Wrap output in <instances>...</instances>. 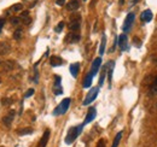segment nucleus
<instances>
[{
	"instance_id": "nucleus-1",
	"label": "nucleus",
	"mask_w": 157,
	"mask_h": 147,
	"mask_svg": "<svg viewBox=\"0 0 157 147\" xmlns=\"http://www.w3.org/2000/svg\"><path fill=\"white\" fill-rule=\"evenodd\" d=\"M82 129H84V124H80L77 127H73L69 129V132L65 136V144L67 145H71L74 141L76 140V137L82 133Z\"/></svg>"
},
{
	"instance_id": "nucleus-2",
	"label": "nucleus",
	"mask_w": 157,
	"mask_h": 147,
	"mask_svg": "<svg viewBox=\"0 0 157 147\" xmlns=\"http://www.w3.org/2000/svg\"><path fill=\"white\" fill-rule=\"evenodd\" d=\"M69 106H70V98H65V99H63L62 103L53 110V112H52V113H53V116L64 115V113L68 111Z\"/></svg>"
},
{
	"instance_id": "nucleus-3",
	"label": "nucleus",
	"mask_w": 157,
	"mask_h": 147,
	"mask_svg": "<svg viewBox=\"0 0 157 147\" xmlns=\"http://www.w3.org/2000/svg\"><path fill=\"white\" fill-rule=\"evenodd\" d=\"M80 24H81V16L79 13H73L70 16V24H69V29L71 31H76L80 29Z\"/></svg>"
},
{
	"instance_id": "nucleus-4",
	"label": "nucleus",
	"mask_w": 157,
	"mask_h": 147,
	"mask_svg": "<svg viewBox=\"0 0 157 147\" xmlns=\"http://www.w3.org/2000/svg\"><path fill=\"white\" fill-rule=\"evenodd\" d=\"M98 93H99V88L98 87H94V88H92L91 91L87 93V95H86V98H85V100L82 101V105H89L92 101H94V99L97 98V95H98Z\"/></svg>"
},
{
	"instance_id": "nucleus-5",
	"label": "nucleus",
	"mask_w": 157,
	"mask_h": 147,
	"mask_svg": "<svg viewBox=\"0 0 157 147\" xmlns=\"http://www.w3.org/2000/svg\"><path fill=\"white\" fill-rule=\"evenodd\" d=\"M134 17H135L134 13H132V12L127 15L125 22H123V24H122V30L125 33H128L130 30L132 26H133V22H134Z\"/></svg>"
},
{
	"instance_id": "nucleus-6",
	"label": "nucleus",
	"mask_w": 157,
	"mask_h": 147,
	"mask_svg": "<svg viewBox=\"0 0 157 147\" xmlns=\"http://www.w3.org/2000/svg\"><path fill=\"white\" fill-rule=\"evenodd\" d=\"M117 44L120 46V50L121 51H128V37L126 34H121L119 37H117Z\"/></svg>"
},
{
	"instance_id": "nucleus-7",
	"label": "nucleus",
	"mask_w": 157,
	"mask_h": 147,
	"mask_svg": "<svg viewBox=\"0 0 157 147\" xmlns=\"http://www.w3.org/2000/svg\"><path fill=\"white\" fill-rule=\"evenodd\" d=\"M80 40H81L80 34H77V33H75V31L69 33V34L67 35V37H65V41H67L68 44H76V42L80 41Z\"/></svg>"
},
{
	"instance_id": "nucleus-8",
	"label": "nucleus",
	"mask_w": 157,
	"mask_h": 147,
	"mask_svg": "<svg viewBox=\"0 0 157 147\" xmlns=\"http://www.w3.org/2000/svg\"><path fill=\"white\" fill-rule=\"evenodd\" d=\"M96 116H97V110L94 109V107H89V110H88V112H87V115H86V118H85V122L82 124H88V123H91L94 118H96Z\"/></svg>"
},
{
	"instance_id": "nucleus-9",
	"label": "nucleus",
	"mask_w": 157,
	"mask_h": 147,
	"mask_svg": "<svg viewBox=\"0 0 157 147\" xmlns=\"http://www.w3.org/2000/svg\"><path fill=\"white\" fill-rule=\"evenodd\" d=\"M152 18H154V13L151 10H145L142 12V15H140V19L144 23H149L150 21H152Z\"/></svg>"
},
{
	"instance_id": "nucleus-10",
	"label": "nucleus",
	"mask_w": 157,
	"mask_h": 147,
	"mask_svg": "<svg viewBox=\"0 0 157 147\" xmlns=\"http://www.w3.org/2000/svg\"><path fill=\"white\" fill-rule=\"evenodd\" d=\"M100 65H102V57H98V58H96L92 63V68H91V74L94 76L97 75V72L99 70V68H100Z\"/></svg>"
},
{
	"instance_id": "nucleus-11",
	"label": "nucleus",
	"mask_w": 157,
	"mask_h": 147,
	"mask_svg": "<svg viewBox=\"0 0 157 147\" xmlns=\"http://www.w3.org/2000/svg\"><path fill=\"white\" fill-rule=\"evenodd\" d=\"M53 93L56 95H59L63 93V88L61 86V77L59 76H54V88H53Z\"/></svg>"
},
{
	"instance_id": "nucleus-12",
	"label": "nucleus",
	"mask_w": 157,
	"mask_h": 147,
	"mask_svg": "<svg viewBox=\"0 0 157 147\" xmlns=\"http://www.w3.org/2000/svg\"><path fill=\"white\" fill-rule=\"evenodd\" d=\"M80 3L79 0H69V3H67V10L68 11H75L79 9Z\"/></svg>"
},
{
	"instance_id": "nucleus-13",
	"label": "nucleus",
	"mask_w": 157,
	"mask_h": 147,
	"mask_svg": "<svg viewBox=\"0 0 157 147\" xmlns=\"http://www.w3.org/2000/svg\"><path fill=\"white\" fill-rule=\"evenodd\" d=\"M50 64H51L53 68H56V67H61V65L63 64V60H62V58H59V57L52 55L51 58H50Z\"/></svg>"
},
{
	"instance_id": "nucleus-14",
	"label": "nucleus",
	"mask_w": 157,
	"mask_h": 147,
	"mask_svg": "<svg viewBox=\"0 0 157 147\" xmlns=\"http://www.w3.org/2000/svg\"><path fill=\"white\" fill-rule=\"evenodd\" d=\"M69 70H70V74H71V76H73V77H77L79 71H80V64H79V63H74V64H71V65H70V68H69Z\"/></svg>"
},
{
	"instance_id": "nucleus-15",
	"label": "nucleus",
	"mask_w": 157,
	"mask_h": 147,
	"mask_svg": "<svg viewBox=\"0 0 157 147\" xmlns=\"http://www.w3.org/2000/svg\"><path fill=\"white\" fill-rule=\"evenodd\" d=\"M13 118H15V111L13 110H11L7 115L3 118V122H4V124L5 126H10L11 124V122L13 121Z\"/></svg>"
},
{
	"instance_id": "nucleus-16",
	"label": "nucleus",
	"mask_w": 157,
	"mask_h": 147,
	"mask_svg": "<svg viewBox=\"0 0 157 147\" xmlns=\"http://www.w3.org/2000/svg\"><path fill=\"white\" fill-rule=\"evenodd\" d=\"M48 139H50V130H46V132L44 133V135H43V137H41L38 147H46V145L48 142Z\"/></svg>"
},
{
	"instance_id": "nucleus-17",
	"label": "nucleus",
	"mask_w": 157,
	"mask_h": 147,
	"mask_svg": "<svg viewBox=\"0 0 157 147\" xmlns=\"http://www.w3.org/2000/svg\"><path fill=\"white\" fill-rule=\"evenodd\" d=\"M115 63L109 62L108 63V81H109V87H111V80H112V71H114Z\"/></svg>"
},
{
	"instance_id": "nucleus-18",
	"label": "nucleus",
	"mask_w": 157,
	"mask_h": 147,
	"mask_svg": "<svg viewBox=\"0 0 157 147\" xmlns=\"http://www.w3.org/2000/svg\"><path fill=\"white\" fill-rule=\"evenodd\" d=\"M92 78H93V75L92 74H87V76L85 77L84 80V83H82V86H84V88H89L91 85H92Z\"/></svg>"
},
{
	"instance_id": "nucleus-19",
	"label": "nucleus",
	"mask_w": 157,
	"mask_h": 147,
	"mask_svg": "<svg viewBox=\"0 0 157 147\" xmlns=\"http://www.w3.org/2000/svg\"><path fill=\"white\" fill-rule=\"evenodd\" d=\"M105 45H106V36L103 34L102 36V42H100V46H99V54H100V57L104 54L105 52Z\"/></svg>"
},
{
	"instance_id": "nucleus-20",
	"label": "nucleus",
	"mask_w": 157,
	"mask_h": 147,
	"mask_svg": "<svg viewBox=\"0 0 157 147\" xmlns=\"http://www.w3.org/2000/svg\"><path fill=\"white\" fill-rule=\"evenodd\" d=\"M106 71H108V64L104 65V69L100 74V78H99V87H102L104 85V80H105V75H106Z\"/></svg>"
},
{
	"instance_id": "nucleus-21",
	"label": "nucleus",
	"mask_w": 157,
	"mask_h": 147,
	"mask_svg": "<svg viewBox=\"0 0 157 147\" xmlns=\"http://www.w3.org/2000/svg\"><path fill=\"white\" fill-rule=\"evenodd\" d=\"M23 37V29L22 28H17L13 31V39L15 40H21Z\"/></svg>"
},
{
	"instance_id": "nucleus-22",
	"label": "nucleus",
	"mask_w": 157,
	"mask_h": 147,
	"mask_svg": "<svg viewBox=\"0 0 157 147\" xmlns=\"http://www.w3.org/2000/svg\"><path fill=\"white\" fill-rule=\"evenodd\" d=\"M3 67H4V70L10 71V70L13 69V62L12 60H5L4 64H3Z\"/></svg>"
},
{
	"instance_id": "nucleus-23",
	"label": "nucleus",
	"mask_w": 157,
	"mask_h": 147,
	"mask_svg": "<svg viewBox=\"0 0 157 147\" xmlns=\"http://www.w3.org/2000/svg\"><path fill=\"white\" fill-rule=\"evenodd\" d=\"M121 137H122V132H120V133L116 134V136H115V139H114V142H112V146H111V147H117L119 144H120V141H121Z\"/></svg>"
},
{
	"instance_id": "nucleus-24",
	"label": "nucleus",
	"mask_w": 157,
	"mask_h": 147,
	"mask_svg": "<svg viewBox=\"0 0 157 147\" xmlns=\"http://www.w3.org/2000/svg\"><path fill=\"white\" fill-rule=\"evenodd\" d=\"M23 10V4H15L10 7V11H13V12H20Z\"/></svg>"
},
{
	"instance_id": "nucleus-25",
	"label": "nucleus",
	"mask_w": 157,
	"mask_h": 147,
	"mask_svg": "<svg viewBox=\"0 0 157 147\" xmlns=\"http://www.w3.org/2000/svg\"><path fill=\"white\" fill-rule=\"evenodd\" d=\"M33 133V129L31 128H23L18 130V135H28Z\"/></svg>"
},
{
	"instance_id": "nucleus-26",
	"label": "nucleus",
	"mask_w": 157,
	"mask_h": 147,
	"mask_svg": "<svg viewBox=\"0 0 157 147\" xmlns=\"http://www.w3.org/2000/svg\"><path fill=\"white\" fill-rule=\"evenodd\" d=\"M64 26H65V24H64V22H63V21H62V22H59L58 24H57V27L54 28V31H56V33H61V31L63 30Z\"/></svg>"
},
{
	"instance_id": "nucleus-27",
	"label": "nucleus",
	"mask_w": 157,
	"mask_h": 147,
	"mask_svg": "<svg viewBox=\"0 0 157 147\" xmlns=\"http://www.w3.org/2000/svg\"><path fill=\"white\" fill-rule=\"evenodd\" d=\"M20 21H21V18H18V17H11V19H10V22H11L12 26H18Z\"/></svg>"
},
{
	"instance_id": "nucleus-28",
	"label": "nucleus",
	"mask_w": 157,
	"mask_h": 147,
	"mask_svg": "<svg viewBox=\"0 0 157 147\" xmlns=\"http://www.w3.org/2000/svg\"><path fill=\"white\" fill-rule=\"evenodd\" d=\"M34 89H33V88H30V89H28V91L26 92V94H24V98H29V96H31L33 94H34Z\"/></svg>"
},
{
	"instance_id": "nucleus-29",
	"label": "nucleus",
	"mask_w": 157,
	"mask_h": 147,
	"mask_svg": "<svg viewBox=\"0 0 157 147\" xmlns=\"http://www.w3.org/2000/svg\"><path fill=\"white\" fill-rule=\"evenodd\" d=\"M11 103H12V100L9 99V98H5V99L1 100V104H3V105H9V104H11Z\"/></svg>"
},
{
	"instance_id": "nucleus-30",
	"label": "nucleus",
	"mask_w": 157,
	"mask_h": 147,
	"mask_svg": "<svg viewBox=\"0 0 157 147\" xmlns=\"http://www.w3.org/2000/svg\"><path fill=\"white\" fill-rule=\"evenodd\" d=\"M151 94L152 95H156L157 94V86H152L151 87Z\"/></svg>"
},
{
	"instance_id": "nucleus-31",
	"label": "nucleus",
	"mask_w": 157,
	"mask_h": 147,
	"mask_svg": "<svg viewBox=\"0 0 157 147\" xmlns=\"http://www.w3.org/2000/svg\"><path fill=\"white\" fill-rule=\"evenodd\" d=\"M4 24H5V19L0 17V33H1V29H3V27H4Z\"/></svg>"
},
{
	"instance_id": "nucleus-32",
	"label": "nucleus",
	"mask_w": 157,
	"mask_h": 147,
	"mask_svg": "<svg viewBox=\"0 0 157 147\" xmlns=\"http://www.w3.org/2000/svg\"><path fill=\"white\" fill-rule=\"evenodd\" d=\"M34 82H35V83H38V82H39V72H38V70H35V77H34Z\"/></svg>"
},
{
	"instance_id": "nucleus-33",
	"label": "nucleus",
	"mask_w": 157,
	"mask_h": 147,
	"mask_svg": "<svg viewBox=\"0 0 157 147\" xmlns=\"http://www.w3.org/2000/svg\"><path fill=\"white\" fill-rule=\"evenodd\" d=\"M57 5H58V6H63L64 4H65V0H57Z\"/></svg>"
},
{
	"instance_id": "nucleus-34",
	"label": "nucleus",
	"mask_w": 157,
	"mask_h": 147,
	"mask_svg": "<svg viewBox=\"0 0 157 147\" xmlns=\"http://www.w3.org/2000/svg\"><path fill=\"white\" fill-rule=\"evenodd\" d=\"M97 147H105V142H104V140H100L98 142V145H97Z\"/></svg>"
},
{
	"instance_id": "nucleus-35",
	"label": "nucleus",
	"mask_w": 157,
	"mask_h": 147,
	"mask_svg": "<svg viewBox=\"0 0 157 147\" xmlns=\"http://www.w3.org/2000/svg\"><path fill=\"white\" fill-rule=\"evenodd\" d=\"M152 86H157V76L155 77V80H154V83H152Z\"/></svg>"
},
{
	"instance_id": "nucleus-36",
	"label": "nucleus",
	"mask_w": 157,
	"mask_h": 147,
	"mask_svg": "<svg viewBox=\"0 0 157 147\" xmlns=\"http://www.w3.org/2000/svg\"><path fill=\"white\" fill-rule=\"evenodd\" d=\"M125 4V0H120V5H123Z\"/></svg>"
},
{
	"instance_id": "nucleus-37",
	"label": "nucleus",
	"mask_w": 157,
	"mask_h": 147,
	"mask_svg": "<svg viewBox=\"0 0 157 147\" xmlns=\"http://www.w3.org/2000/svg\"><path fill=\"white\" fill-rule=\"evenodd\" d=\"M138 3V0H133V4H137Z\"/></svg>"
},
{
	"instance_id": "nucleus-38",
	"label": "nucleus",
	"mask_w": 157,
	"mask_h": 147,
	"mask_svg": "<svg viewBox=\"0 0 157 147\" xmlns=\"http://www.w3.org/2000/svg\"><path fill=\"white\" fill-rule=\"evenodd\" d=\"M0 82H1V78H0Z\"/></svg>"
}]
</instances>
